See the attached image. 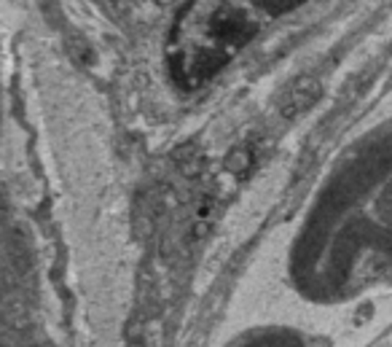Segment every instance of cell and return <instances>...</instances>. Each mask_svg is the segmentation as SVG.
<instances>
[{"instance_id":"6da1fadb","label":"cell","mask_w":392,"mask_h":347,"mask_svg":"<svg viewBox=\"0 0 392 347\" xmlns=\"http://www.w3.org/2000/svg\"><path fill=\"white\" fill-rule=\"evenodd\" d=\"M285 278L312 307L392 288V114L328 167L295 221Z\"/></svg>"}]
</instances>
